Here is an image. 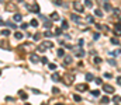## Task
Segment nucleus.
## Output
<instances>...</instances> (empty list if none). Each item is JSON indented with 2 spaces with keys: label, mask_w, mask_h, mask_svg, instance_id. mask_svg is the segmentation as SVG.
<instances>
[{
  "label": "nucleus",
  "mask_w": 121,
  "mask_h": 105,
  "mask_svg": "<svg viewBox=\"0 0 121 105\" xmlns=\"http://www.w3.org/2000/svg\"><path fill=\"white\" fill-rule=\"evenodd\" d=\"M62 78H63V83H65L66 86H72L73 81H75V74H73V73H65Z\"/></svg>",
  "instance_id": "obj_1"
},
{
  "label": "nucleus",
  "mask_w": 121,
  "mask_h": 105,
  "mask_svg": "<svg viewBox=\"0 0 121 105\" xmlns=\"http://www.w3.org/2000/svg\"><path fill=\"white\" fill-rule=\"evenodd\" d=\"M4 8H6V11H17V4L16 3H6Z\"/></svg>",
  "instance_id": "obj_2"
},
{
  "label": "nucleus",
  "mask_w": 121,
  "mask_h": 105,
  "mask_svg": "<svg viewBox=\"0 0 121 105\" xmlns=\"http://www.w3.org/2000/svg\"><path fill=\"white\" fill-rule=\"evenodd\" d=\"M73 10L78 11V13H82V11L85 10V6H83L80 1H75V3H73Z\"/></svg>",
  "instance_id": "obj_3"
},
{
  "label": "nucleus",
  "mask_w": 121,
  "mask_h": 105,
  "mask_svg": "<svg viewBox=\"0 0 121 105\" xmlns=\"http://www.w3.org/2000/svg\"><path fill=\"white\" fill-rule=\"evenodd\" d=\"M76 90H78V91H87V90H89V84H87V83L76 84Z\"/></svg>",
  "instance_id": "obj_4"
},
{
  "label": "nucleus",
  "mask_w": 121,
  "mask_h": 105,
  "mask_svg": "<svg viewBox=\"0 0 121 105\" xmlns=\"http://www.w3.org/2000/svg\"><path fill=\"white\" fill-rule=\"evenodd\" d=\"M27 10L31 11V13H39V6L38 4H31V6H27Z\"/></svg>",
  "instance_id": "obj_5"
},
{
  "label": "nucleus",
  "mask_w": 121,
  "mask_h": 105,
  "mask_svg": "<svg viewBox=\"0 0 121 105\" xmlns=\"http://www.w3.org/2000/svg\"><path fill=\"white\" fill-rule=\"evenodd\" d=\"M103 91H104V93H108V94H113V93H114V87L110 86V84H104V86H103Z\"/></svg>",
  "instance_id": "obj_6"
},
{
  "label": "nucleus",
  "mask_w": 121,
  "mask_h": 105,
  "mask_svg": "<svg viewBox=\"0 0 121 105\" xmlns=\"http://www.w3.org/2000/svg\"><path fill=\"white\" fill-rule=\"evenodd\" d=\"M41 43H42L47 49H52V48H54V42H52V41H44V42H41Z\"/></svg>",
  "instance_id": "obj_7"
},
{
  "label": "nucleus",
  "mask_w": 121,
  "mask_h": 105,
  "mask_svg": "<svg viewBox=\"0 0 121 105\" xmlns=\"http://www.w3.org/2000/svg\"><path fill=\"white\" fill-rule=\"evenodd\" d=\"M30 60H31V63H38L41 59L38 58V55H35V53H32V55H30Z\"/></svg>",
  "instance_id": "obj_8"
},
{
  "label": "nucleus",
  "mask_w": 121,
  "mask_h": 105,
  "mask_svg": "<svg viewBox=\"0 0 121 105\" xmlns=\"http://www.w3.org/2000/svg\"><path fill=\"white\" fill-rule=\"evenodd\" d=\"M51 78H52L54 81H59V80H62V77H60V74L58 73V71H54L52 76H51Z\"/></svg>",
  "instance_id": "obj_9"
},
{
  "label": "nucleus",
  "mask_w": 121,
  "mask_h": 105,
  "mask_svg": "<svg viewBox=\"0 0 121 105\" xmlns=\"http://www.w3.org/2000/svg\"><path fill=\"white\" fill-rule=\"evenodd\" d=\"M86 53H85V51L83 49H78V51H75V56H78V58H83Z\"/></svg>",
  "instance_id": "obj_10"
},
{
  "label": "nucleus",
  "mask_w": 121,
  "mask_h": 105,
  "mask_svg": "<svg viewBox=\"0 0 121 105\" xmlns=\"http://www.w3.org/2000/svg\"><path fill=\"white\" fill-rule=\"evenodd\" d=\"M20 49H27V51H32V49H34V45H32V43H24V45H23V46H21Z\"/></svg>",
  "instance_id": "obj_11"
},
{
  "label": "nucleus",
  "mask_w": 121,
  "mask_h": 105,
  "mask_svg": "<svg viewBox=\"0 0 121 105\" xmlns=\"http://www.w3.org/2000/svg\"><path fill=\"white\" fill-rule=\"evenodd\" d=\"M114 34L121 35V24H116V25H114Z\"/></svg>",
  "instance_id": "obj_12"
},
{
  "label": "nucleus",
  "mask_w": 121,
  "mask_h": 105,
  "mask_svg": "<svg viewBox=\"0 0 121 105\" xmlns=\"http://www.w3.org/2000/svg\"><path fill=\"white\" fill-rule=\"evenodd\" d=\"M13 20H14L16 23H21V21H23V16H21V14H18V13H16V16L13 17Z\"/></svg>",
  "instance_id": "obj_13"
},
{
  "label": "nucleus",
  "mask_w": 121,
  "mask_h": 105,
  "mask_svg": "<svg viewBox=\"0 0 121 105\" xmlns=\"http://www.w3.org/2000/svg\"><path fill=\"white\" fill-rule=\"evenodd\" d=\"M63 63L65 65H70L72 63V56H69V55L68 56H63Z\"/></svg>",
  "instance_id": "obj_14"
},
{
  "label": "nucleus",
  "mask_w": 121,
  "mask_h": 105,
  "mask_svg": "<svg viewBox=\"0 0 121 105\" xmlns=\"http://www.w3.org/2000/svg\"><path fill=\"white\" fill-rule=\"evenodd\" d=\"M51 20H54V21H58V20H59V14H58L56 11H54V13L51 14Z\"/></svg>",
  "instance_id": "obj_15"
},
{
  "label": "nucleus",
  "mask_w": 121,
  "mask_h": 105,
  "mask_svg": "<svg viewBox=\"0 0 121 105\" xmlns=\"http://www.w3.org/2000/svg\"><path fill=\"white\" fill-rule=\"evenodd\" d=\"M103 8H104L106 11H111V4H108V3L106 1V3L103 4Z\"/></svg>",
  "instance_id": "obj_16"
},
{
  "label": "nucleus",
  "mask_w": 121,
  "mask_h": 105,
  "mask_svg": "<svg viewBox=\"0 0 121 105\" xmlns=\"http://www.w3.org/2000/svg\"><path fill=\"white\" fill-rule=\"evenodd\" d=\"M94 16H96V17H103V11H101L100 8H96V10H94Z\"/></svg>",
  "instance_id": "obj_17"
},
{
  "label": "nucleus",
  "mask_w": 121,
  "mask_h": 105,
  "mask_svg": "<svg viewBox=\"0 0 121 105\" xmlns=\"http://www.w3.org/2000/svg\"><path fill=\"white\" fill-rule=\"evenodd\" d=\"M37 51H38V52H41V53H44V52L47 51V48H45V46H44L42 43H39V46L37 48Z\"/></svg>",
  "instance_id": "obj_18"
},
{
  "label": "nucleus",
  "mask_w": 121,
  "mask_h": 105,
  "mask_svg": "<svg viewBox=\"0 0 121 105\" xmlns=\"http://www.w3.org/2000/svg\"><path fill=\"white\" fill-rule=\"evenodd\" d=\"M18 95H20V98H21V100H27V94H26L23 90H20V91H18Z\"/></svg>",
  "instance_id": "obj_19"
},
{
  "label": "nucleus",
  "mask_w": 121,
  "mask_h": 105,
  "mask_svg": "<svg viewBox=\"0 0 121 105\" xmlns=\"http://www.w3.org/2000/svg\"><path fill=\"white\" fill-rule=\"evenodd\" d=\"M86 81H91V80H94V76L91 74V73H86Z\"/></svg>",
  "instance_id": "obj_20"
},
{
  "label": "nucleus",
  "mask_w": 121,
  "mask_h": 105,
  "mask_svg": "<svg viewBox=\"0 0 121 105\" xmlns=\"http://www.w3.org/2000/svg\"><path fill=\"white\" fill-rule=\"evenodd\" d=\"M54 34H55V32H52V31H51V30H47V31H45V36H47V38H52V36H54Z\"/></svg>",
  "instance_id": "obj_21"
},
{
  "label": "nucleus",
  "mask_w": 121,
  "mask_h": 105,
  "mask_svg": "<svg viewBox=\"0 0 121 105\" xmlns=\"http://www.w3.org/2000/svg\"><path fill=\"white\" fill-rule=\"evenodd\" d=\"M70 18H72L73 21H76V23H80V18H79V17H78L76 14H73V13L70 14Z\"/></svg>",
  "instance_id": "obj_22"
},
{
  "label": "nucleus",
  "mask_w": 121,
  "mask_h": 105,
  "mask_svg": "<svg viewBox=\"0 0 121 105\" xmlns=\"http://www.w3.org/2000/svg\"><path fill=\"white\" fill-rule=\"evenodd\" d=\"M93 62H94L96 65H100V63H101V58H99V56H94V58H93Z\"/></svg>",
  "instance_id": "obj_23"
},
{
  "label": "nucleus",
  "mask_w": 121,
  "mask_h": 105,
  "mask_svg": "<svg viewBox=\"0 0 121 105\" xmlns=\"http://www.w3.org/2000/svg\"><path fill=\"white\" fill-rule=\"evenodd\" d=\"M14 38H17V39H23V34H21L20 31H16V32H14Z\"/></svg>",
  "instance_id": "obj_24"
},
{
  "label": "nucleus",
  "mask_w": 121,
  "mask_h": 105,
  "mask_svg": "<svg viewBox=\"0 0 121 105\" xmlns=\"http://www.w3.org/2000/svg\"><path fill=\"white\" fill-rule=\"evenodd\" d=\"M85 6L89 7V8H91V7H93V1H91V0H85Z\"/></svg>",
  "instance_id": "obj_25"
},
{
  "label": "nucleus",
  "mask_w": 121,
  "mask_h": 105,
  "mask_svg": "<svg viewBox=\"0 0 121 105\" xmlns=\"http://www.w3.org/2000/svg\"><path fill=\"white\" fill-rule=\"evenodd\" d=\"M30 25H31V27H38V21H37L35 18H34V20H31V21H30Z\"/></svg>",
  "instance_id": "obj_26"
},
{
  "label": "nucleus",
  "mask_w": 121,
  "mask_h": 105,
  "mask_svg": "<svg viewBox=\"0 0 121 105\" xmlns=\"http://www.w3.org/2000/svg\"><path fill=\"white\" fill-rule=\"evenodd\" d=\"M68 28H69L68 21H65V20H63V21H62V30H68Z\"/></svg>",
  "instance_id": "obj_27"
},
{
  "label": "nucleus",
  "mask_w": 121,
  "mask_h": 105,
  "mask_svg": "<svg viewBox=\"0 0 121 105\" xmlns=\"http://www.w3.org/2000/svg\"><path fill=\"white\" fill-rule=\"evenodd\" d=\"M110 102V98L108 97H103L101 98V104H108Z\"/></svg>",
  "instance_id": "obj_28"
},
{
  "label": "nucleus",
  "mask_w": 121,
  "mask_h": 105,
  "mask_svg": "<svg viewBox=\"0 0 121 105\" xmlns=\"http://www.w3.org/2000/svg\"><path fill=\"white\" fill-rule=\"evenodd\" d=\"M91 95H93V97H99V95H100V91H99V90H93V91H91Z\"/></svg>",
  "instance_id": "obj_29"
},
{
  "label": "nucleus",
  "mask_w": 121,
  "mask_h": 105,
  "mask_svg": "<svg viewBox=\"0 0 121 105\" xmlns=\"http://www.w3.org/2000/svg\"><path fill=\"white\" fill-rule=\"evenodd\" d=\"M73 100H75L76 102H79V101H82V97H80V95H78V94H75V95H73Z\"/></svg>",
  "instance_id": "obj_30"
},
{
  "label": "nucleus",
  "mask_w": 121,
  "mask_h": 105,
  "mask_svg": "<svg viewBox=\"0 0 121 105\" xmlns=\"http://www.w3.org/2000/svg\"><path fill=\"white\" fill-rule=\"evenodd\" d=\"M62 31H63V30H62V27H58V28L55 30V35H60V34H62Z\"/></svg>",
  "instance_id": "obj_31"
},
{
  "label": "nucleus",
  "mask_w": 121,
  "mask_h": 105,
  "mask_svg": "<svg viewBox=\"0 0 121 105\" xmlns=\"http://www.w3.org/2000/svg\"><path fill=\"white\" fill-rule=\"evenodd\" d=\"M111 43H113V45H120V42H118L117 38H111Z\"/></svg>",
  "instance_id": "obj_32"
},
{
  "label": "nucleus",
  "mask_w": 121,
  "mask_h": 105,
  "mask_svg": "<svg viewBox=\"0 0 121 105\" xmlns=\"http://www.w3.org/2000/svg\"><path fill=\"white\" fill-rule=\"evenodd\" d=\"M1 35H3V36H9V35H10V31H9V30H3V31H1Z\"/></svg>",
  "instance_id": "obj_33"
},
{
  "label": "nucleus",
  "mask_w": 121,
  "mask_h": 105,
  "mask_svg": "<svg viewBox=\"0 0 121 105\" xmlns=\"http://www.w3.org/2000/svg\"><path fill=\"white\" fill-rule=\"evenodd\" d=\"M58 56H65V51L60 48V49H58Z\"/></svg>",
  "instance_id": "obj_34"
},
{
  "label": "nucleus",
  "mask_w": 121,
  "mask_h": 105,
  "mask_svg": "<svg viewBox=\"0 0 121 105\" xmlns=\"http://www.w3.org/2000/svg\"><path fill=\"white\" fill-rule=\"evenodd\" d=\"M48 67H49L51 70H55V69H56V65H55V63H49V65H48Z\"/></svg>",
  "instance_id": "obj_35"
},
{
  "label": "nucleus",
  "mask_w": 121,
  "mask_h": 105,
  "mask_svg": "<svg viewBox=\"0 0 121 105\" xmlns=\"http://www.w3.org/2000/svg\"><path fill=\"white\" fill-rule=\"evenodd\" d=\"M20 28H21V30H27V28H28V24H27V23H23Z\"/></svg>",
  "instance_id": "obj_36"
},
{
  "label": "nucleus",
  "mask_w": 121,
  "mask_h": 105,
  "mask_svg": "<svg viewBox=\"0 0 121 105\" xmlns=\"http://www.w3.org/2000/svg\"><path fill=\"white\" fill-rule=\"evenodd\" d=\"M39 38H41V34H39V32H37V34L34 35V39H35V41H39Z\"/></svg>",
  "instance_id": "obj_37"
},
{
  "label": "nucleus",
  "mask_w": 121,
  "mask_h": 105,
  "mask_svg": "<svg viewBox=\"0 0 121 105\" xmlns=\"http://www.w3.org/2000/svg\"><path fill=\"white\" fill-rule=\"evenodd\" d=\"M6 25H9L10 28H17V25H14L13 23H6Z\"/></svg>",
  "instance_id": "obj_38"
},
{
  "label": "nucleus",
  "mask_w": 121,
  "mask_h": 105,
  "mask_svg": "<svg viewBox=\"0 0 121 105\" xmlns=\"http://www.w3.org/2000/svg\"><path fill=\"white\" fill-rule=\"evenodd\" d=\"M41 63H44V65H48V59H47V58H41Z\"/></svg>",
  "instance_id": "obj_39"
},
{
  "label": "nucleus",
  "mask_w": 121,
  "mask_h": 105,
  "mask_svg": "<svg viewBox=\"0 0 121 105\" xmlns=\"http://www.w3.org/2000/svg\"><path fill=\"white\" fill-rule=\"evenodd\" d=\"M52 93H54V94H59V88H58V87H54V88H52Z\"/></svg>",
  "instance_id": "obj_40"
},
{
  "label": "nucleus",
  "mask_w": 121,
  "mask_h": 105,
  "mask_svg": "<svg viewBox=\"0 0 121 105\" xmlns=\"http://www.w3.org/2000/svg\"><path fill=\"white\" fill-rule=\"evenodd\" d=\"M113 101H114V102H118V101H121V98H118V95H114V97H113Z\"/></svg>",
  "instance_id": "obj_41"
},
{
  "label": "nucleus",
  "mask_w": 121,
  "mask_h": 105,
  "mask_svg": "<svg viewBox=\"0 0 121 105\" xmlns=\"http://www.w3.org/2000/svg\"><path fill=\"white\" fill-rule=\"evenodd\" d=\"M99 38H100V34H99V32H96V34L93 35V39H94V41H97Z\"/></svg>",
  "instance_id": "obj_42"
},
{
  "label": "nucleus",
  "mask_w": 121,
  "mask_h": 105,
  "mask_svg": "<svg viewBox=\"0 0 121 105\" xmlns=\"http://www.w3.org/2000/svg\"><path fill=\"white\" fill-rule=\"evenodd\" d=\"M54 3L56 4V6H62L63 3H62V0H54Z\"/></svg>",
  "instance_id": "obj_43"
},
{
  "label": "nucleus",
  "mask_w": 121,
  "mask_h": 105,
  "mask_svg": "<svg viewBox=\"0 0 121 105\" xmlns=\"http://www.w3.org/2000/svg\"><path fill=\"white\" fill-rule=\"evenodd\" d=\"M108 63H110L111 66H116V60H114V59H108Z\"/></svg>",
  "instance_id": "obj_44"
},
{
  "label": "nucleus",
  "mask_w": 121,
  "mask_h": 105,
  "mask_svg": "<svg viewBox=\"0 0 121 105\" xmlns=\"http://www.w3.org/2000/svg\"><path fill=\"white\" fill-rule=\"evenodd\" d=\"M94 81H96V84H99V86L101 84V78H100V77H97V78H94Z\"/></svg>",
  "instance_id": "obj_45"
},
{
  "label": "nucleus",
  "mask_w": 121,
  "mask_h": 105,
  "mask_svg": "<svg viewBox=\"0 0 121 105\" xmlns=\"http://www.w3.org/2000/svg\"><path fill=\"white\" fill-rule=\"evenodd\" d=\"M86 20H87V23H93V21H94L91 16H87V18H86Z\"/></svg>",
  "instance_id": "obj_46"
},
{
  "label": "nucleus",
  "mask_w": 121,
  "mask_h": 105,
  "mask_svg": "<svg viewBox=\"0 0 121 105\" xmlns=\"http://www.w3.org/2000/svg\"><path fill=\"white\" fill-rule=\"evenodd\" d=\"M104 77H107V78H111V74H110V73H104Z\"/></svg>",
  "instance_id": "obj_47"
},
{
  "label": "nucleus",
  "mask_w": 121,
  "mask_h": 105,
  "mask_svg": "<svg viewBox=\"0 0 121 105\" xmlns=\"http://www.w3.org/2000/svg\"><path fill=\"white\" fill-rule=\"evenodd\" d=\"M114 13H116V14H120L121 10H120V8H114Z\"/></svg>",
  "instance_id": "obj_48"
},
{
  "label": "nucleus",
  "mask_w": 121,
  "mask_h": 105,
  "mask_svg": "<svg viewBox=\"0 0 121 105\" xmlns=\"http://www.w3.org/2000/svg\"><path fill=\"white\" fill-rule=\"evenodd\" d=\"M120 53H121V49H120V48H118V49H117V51L114 52V55H120Z\"/></svg>",
  "instance_id": "obj_49"
},
{
  "label": "nucleus",
  "mask_w": 121,
  "mask_h": 105,
  "mask_svg": "<svg viewBox=\"0 0 121 105\" xmlns=\"http://www.w3.org/2000/svg\"><path fill=\"white\" fill-rule=\"evenodd\" d=\"M96 28H97V30H101V28H103V25H100V24H96Z\"/></svg>",
  "instance_id": "obj_50"
},
{
  "label": "nucleus",
  "mask_w": 121,
  "mask_h": 105,
  "mask_svg": "<svg viewBox=\"0 0 121 105\" xmlns=\"http://www.w3.org/2000/svg\"><path fill=\"white\" fill-rule=\"evenodd\" d=\"M117 83L121 86V76H118V77H117Z\"/></svg>",
  "instance_id": "obj_51"
},
{
  "label": "nucleus",
  "mask_w": 121,
  "mask_h": 105,
  "mask_svg": "<svg viewBox=\"0 0 121 105\" xmlns=\"http://www.w3.org/2000/svg\"><path fill=\"white\" fill-rule=\"evenodd\" d=\"M24 105H31V104H30V102H26V104H24Z\"/></svg>",
  "instance_id": "obj_52"
},
{
  "label": "nucleus",
  "mask_w": 121,
  "mask_h": 105,
  "mask_svg": "<svg viewBox=\"0 0 121 105\" xmlns=\"http://www.w3.org/2000/svg\"><path fill=\"white\" fill-rule=\"evenodd\" d=\"M1 4H4V0H1Z\"/></svg>",
  "instance_id": "obj_53"
},
{
  "label": "nucleus",
  "mask_w": 121,
  "mask_h": 105,
  "mask_svg": "<svg viewBox=\"0 0 121 105\" xmlns=\"http://www.w3.org/2000/svg\"><path fill=\"white\" fill-rule=\"evenodd\" d=\"M55 105H63V104H55Z\"/></svg>",
  "instance_id": "obj_54"
},
{
  "label": "nucleus",
  "mask_w": 121,
  "mask_h": 105,
  "mask_svg": "<svg viewBox=\"0 0 121 105\" xmlns=\"http://www.w3.org/2000/svg\"><path fill=\"white\" fill-rule=\"evenodd\" d=\"M17 1H23V0H17Z\"/></svg>",
  "instance_id": "obj_55"
}]
</instances>
